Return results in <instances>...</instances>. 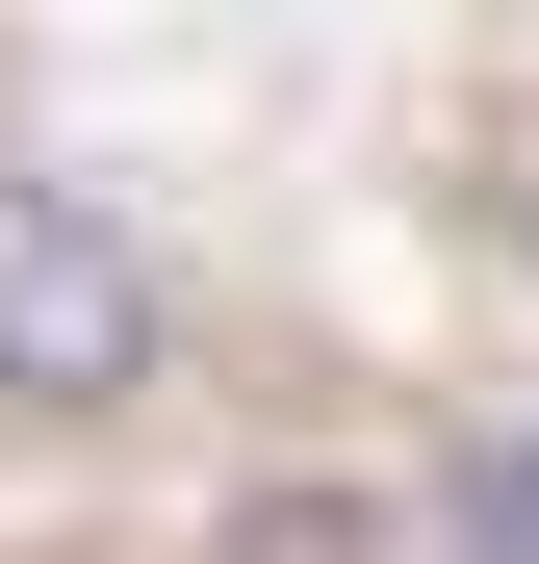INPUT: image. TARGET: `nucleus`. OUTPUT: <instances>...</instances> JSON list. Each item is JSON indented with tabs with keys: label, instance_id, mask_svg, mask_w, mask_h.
Returning <instances> with one entry per match:
<instances>
[{
	"label": "nucleus",
	"instance_id": "obj_1",
	"mask_svg": "<svg viewBox=\"0 0 539 564\" xmlns=\"http://www.w3.org/2000/svg\"><path fill=\"white\" fill-rule=\"evenodd\" d=\"M154 359H180L154 231L104 206V180H0V411L26 436H104V411H154Z\"/></svg>",
	"mask_w": 539,
	"mask_h": 564
},
{
	"label": "nucleus",
	"instance_id": "obj_2",
	"mask_svg": "<svg viewBox=\"0 0 539 564\" xmlns=\"http://www.w3.org/2000/svg\"><path fill=\"white\" fill-rule=\"evenodd\" d=\"M436 539H463V564H539V411H514V436H463V462H436Z\"/></svg>",
	"mask_w": 539,
	"mask_h": 564
}]
</instances>
